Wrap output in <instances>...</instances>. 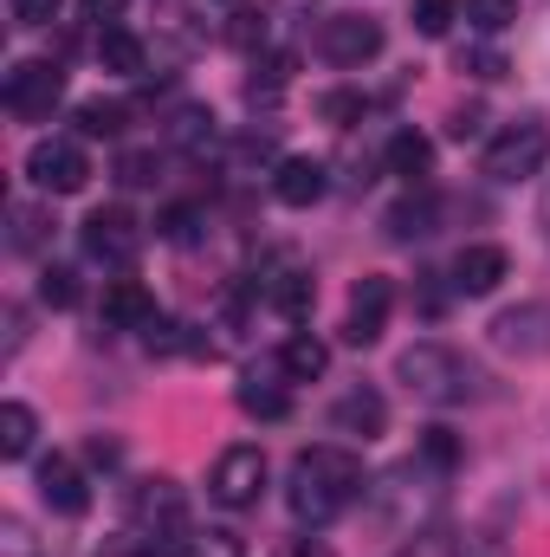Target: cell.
Here are the masks:
<instances>
[{
	"mask_svg": "<svg viewBox=\"0 0 550 557\" xmlns=\"http://www.w3.org/2000/svg\"><path fill=\"white\" fill-rule=\"evenodd\" d=\"M311 298H317V285H311L304 273H278L273 278V305L285 311V318H304V311H311Z\"/></svg>",
	"mask_w": 550,
	"mask_h": 557,
	"instance_id": "28",
	"label": "cell"
},
{
	"mask_svg": "<svg viewBox=\"0 0 550 557\" xmlns=\"http://www.w3.org/2000/svg\"><path fill=\"white\" fill-rule=\"evenodd\" d=\"M396 383L409 389L414 403H427V409H466V403H486V396H492L486 363L466 357L460 344H440V337L409 344V350L396 357Z\"/></svg>",
	"mask_w": 550,
	"mask_h": 557,
	"instance_id": "2",
	"label": "cell"
},
{
	"mask_svg": "<svg viewBox=\"0 0 550 557\" xmlns=\"http://www.w3.org/2000/svg\"><path fill=\"white\" fill-rule=\"evenodd\" d=\"M33 434H39V416H33L26 403H7V409H0V454H7V460H26V454H33Z\"/></svg>",
	"mask_w": 550,
	"mask_h": 557,
	"instance_id": "23",
	"label": "cell"
},
{
	"mask_svg": "<svg viewBox=\"0 0 550 557\" xmlns=\"http://www.w3.org/2000/svg\"><path fill=\"white\" fill-rule=\"evenodd\" d=\"M155 175H162L155 149H130V156H117V182H124V188H149Z\"/></svg>",
	"mask_w": 550,
	"mask_h": 557,
	"instance_id": "33",
	"label": "cell"
},
{
	"mask_svg": "<svg viewBox=\"0 0 550 557\" xmlns=\"http://www.w3.org/2000/svg\"><path fill=\"white\" fill-rule=\"evenodd\" d=\"M427 467H440V473H453L460 467V434L453 428H421V447H414Z\"/></svg>",
	"mask_w": 550,
	"mask_h": 557,
	"instance_id": "26",
	"label": "cell"
},
{
	"mask_svg": "<svg viewBox=\"0 0 550 557\" xmlns=\"http://www.w3.org/2000/svg\"><path fill=\"white\" fill-rule=\"evenodd\" d=\"M538 227H545V240H550V182H545V195H538Z\"/></svg>",
	"mask_w": 550,
	"mask_h": 557,
	"instance_id": "43",
	"label": "cell"
},
{
	"mask_svg": "<svg viewBox=\"0 0 550 557\" xmlns=\"http://www.w3.org/2000/svg\"><path fill=\"white\" fill-rule=\"evenodd\" d=\"M124 117H130V111H124L117 98H85V104H78V131H85V137H124Z\"/></svg>",
	"mask_w": 550,
	"mask_h": 557,
	"instance_id": "25",
	"label": "cell"
},
{
	"mask_svg": "<svg viewBox=\"0 0 550 557\" xmlns=\"http://www.w3.org/2000/svg\"><path fill=\"white\" fill-rule=\"evenodd\" d=\"M78 240H85V253L98 260V267H137L142 253V221L130 208H91L85 214V227H78Z\"/></svg>",
	"mask_w": 550,
	"mask_h": 557,
	"instance_id": "6",
	"label": "cell"
},
{
	"mask_svg": "<svg viewBox=\"0 0 550 557\" xmlns=\"http://www.w3.org/2000/svg\"><path fill=\"white\" fill-rule=\"evenodd\" d=\"M130 532L137 539H188V499L175 480H137L130 486Z\"/></svg>",
	"mask_w": 550,
	"mask_h": 557,
	"instance_id": "7",
	"label": "cell"
},
{
	"mask_svg": "<svg viewBox=\"0 0 550 557\" xmlns=\"http://www.w3.org/2000/svg\"><path fill=\"white\" fill-rule=\"evenodd\" d=\"M550 162V124L545 117H518V124H505L499 137L486 143V175L492 182H525V175H538Z\"/></svg>",
	"mask_w": 550,
	"mask_h": 557,
	"instance_id": "4",
	"label": "cell"
},
{
	"mask_svg": "<svg viewBox=\"0 0 550 557\" xmlns=\"http://www.w3.org/2000/svg\"><path fill=\"white\" fill-rule=\"evenodd\" d=\"M240 409H247L253 421H285V416H291V396H285L278 383H260V376H247V383H240Z\"/></svg>",
	"mask_w": 550,
	"mask_h": 557,
	"instance_id": "24",
	"label": "cell"
},
{
	"mask_svg": "<svg viewBox=\"0 0 550 557\" xmlns=\"http://www.w3.org/2000/svg\"><path fill=\"white\" fill-rule=\"evenodd\" d=\"M26 182L46 188V195H78L91 182V162H85V149L72 137H39L26 149Z\"/></svg>",
	"mask_w": 550,
	"mask_h": 557,
	"instance_id": "9",
	"label": "cell"
},
{
	"mask_svg": "<svg viewBox=\"0 0 550 557\" xmlns=\"http://www.w3.org/2000/svg\"><path fill=\"white\" fill-rule=\"evenodd\" d=\"M330 428L350 434V441H376V434H389V403L376 389H350V396H337Z\"/></svg>",
	"mask_w": 550,
	"mask_h": 557,
	"instance_id": "17",
	"label": "cell"
},
{
	"mask_svg": "<svg viewBox=\"0 0 550 557\" xmlns=\"http://www.w3.org/2000/svg\"><path fill=\"white\" fill-rule=\"evenodd\" d=\"M460 557H473V552H460ZM486 557H499V552H486Z\"/></svg>",
	"mask_w": 550,
	"mask_h": 557,
	"instance_id": "44",
	"label": "cell"
},
{
	"mask_svg": "<svg viewBox=\"0 0 550 557\" xmlns=\"http://www.w3.org/2000/svg\"><path fill=\"white\" fill-rule=\"evenodd\" d=\"M168 137L182 143V149H201V143H214V117H208L201 104H182L175 124H168Z\"/></svg>",
	"mask_w": 550,
	"mask_h": 557,
	"instance_id": "29",
	"label": "cell"
},
{
	"mask_svg": "<svg viewBox=\"0 0 550 557\" xmlns=\"http://www.w3.org/2000/svg\"><path fill=\"white\" fill-rule=\"evenodd\" d=\"M39 499H46L59 519H85V512H91V486H85V473H78L65 454L39 460Z\"/></svg>",
	"mask_w": 550,
	"mask_h": 557,
	"instance_id": "13",
	"label": "cell"
},
{
	"mask_svg": "<svg viewBox=\"0 0 550 557\" xmlns=\"http://www.w3.org/2000/svg\"><path fill=\"white\" fill-rule=\"evenodd\" d=\"M383 234H389L396 247H414V240L440 234V195H434V188H409V195L383 214Z\"/></svg>",
	"mask_w": 550,
	"mask_h": 557,
	"instance_id": "15",
	"label": "cell"
},
{
	"mask_svg": "<svg viewBox=\"0 0 550 557\" xmlns=\"http://www.w3.org/2000/svg\"><path fill=\"white\" fill-rule=\"evenodd\" d=\"M324 188H330V169L317 156H285L273 169V195L285 208H311V201H324Z\"/></svg>",
	"mask_w": 550,
	"mask_h": 557,
	"instance_id": "16",
	"label": "cell"
},
{
	"mask_svg": "<svg viewBox=\"0 0 550 557\" xmlns=\"http://www.w3.org/2000/svg\"><path fill=\"white\" fill-rule=\"evenodd\" d=\"M208 493H214V506H227V512L260 506V493H266V447H253V441L227 447V454L214 460V473H208Z\"/></svg>",
	"mask_w": 550,
	"mask_h": 557,
	"instance_id": "5",
	"label": "cell"
},
{
	"mask_svg": "<svg viewBox=\"0 0 550 557\" xmlns=\"http://www.w3.org/2000/svg\"><path fill=\"white\" fill-rule=\"evenodd\" d=\"M460 72H473V78H499L505 59H499L492 46H473V52H460Z\"/></svg>",
	"mask_w": 550,
	"mask_h": 557,
	"instance_id": "35",
	"label": "cell"
},
{
	"mask_svg": "<svg viewBox=\"0 0 550 557\" xmlns=\"http://www.w3.org/2000/svg\"><path fill=\"white\" fill-rule=\"evenodd\" d=\"M155 234H162V240H175V247H188V240L201 234V208H188V201H175V208H168V214L155 221Z\"/></svg>",
	"mask_w": 550,
	"mask_h": 557,
	"instance_id": "31",
	"label": "cell"
},
{
	"mask_svg": "<svg viewBox=\"0 0 550 557\" xmlns=\"http://www.w3.org/2000/svg\"><path fill=\"white\" fill-rule=\"evenodd\" d=\"M447 131H453V137L466 143L473 131H479V111H453V124H447Z\"/></svg>",
	"mask_w": 550,
	"mask_h": 557,
	"instance_id": "42",
	"label": "cell"
},
{
	"mask_svg": "<svg viewBox=\"0 0 550 557\" xmlns=\"http://www.w3.org/2000/svg\"><path fill=\"white\" fill-rule=\"evenodd\" d=\"M317 111H324L330 124H357V117L370 111V98H363V91H330V98H317Z\"/></svg>",
	"mask_w": 550,
	"mask_h": 557,
	"instance_id": "34",
	"label": "cell"
},
{
	"mask_svg": "<svg viewBox=\"0 0 550 557\" xmlns=\"http://www.w3.org/2000/svg\"><path fill=\"white\" fill-rule=\"evenodd\" d=\"M7 7H13L20 26H52L59 20V0H7Z\"/></svg>",
	"mask_w": 550,
	"mask_h": 557,
	"instance_id": "36",
	"label": "cell"
},
{
	"mask_svg": "<svg viewBox=\"0 0 550 557\" xmlns=\"http://www.w3.org/2000/svg\"><path fill=\"white\" fill-rule=\"evenodd\" d=\"M98 59H104V72H117V78H142V65H149V52H142V39L130 26H104V33H98Z\"/></svg>",
	"mask_w": 550,
	"mask_h": 557,
	"instance_id": "19",
	"label": "cell"
},
{
	"mask_svg": "<svg viewBox=\"0 0 550 557\" xmlns=\"http://www.w3.org/2000/svg\"><path fill=\"white\" fill-rule=\"evenodd\" d=\"M188 557H240V539H234V532H208L201 545L188 539Z\"/></svg>",
	"mask_w": 550,
	"mask_h": 557,
	"instance_id": "37",
	"label": "cell"
},
{
	"mask_svg": "<svg viewBox=\"0 0 550 557\" xmlns=\"http://www.w3.org/2000/svg\"><path fill=\"white\" fill-rule=\"evenodd\" d=\"M317 52L330 65H370L383 52V20H370V13H330L324 33H317Z\"/></svg>",
	"mask_w": 550,
	"mask_h": 557,
	"instance_id": "10",
	"label": "cell"
},
{
	"mask_svg": "<svg viewBox=\"0 0 550 557\" xmlns=\"http://www.w3.org/2000/svg\"><path fill=\"white\" fill-rule=\"evenodd\" d=\"M505 273H512V260H505V247H492V240H473V247L453 253V292H466V298L499 292Z\"/></svg>",
	"mask_w": 550,
	"mask_h": 557,
	"instance_id": "14",
	"label": "cell"
},
{
	"mask_svg": "<svg viewBox=\"0 0 550 557\" xmlns=\"http://www.w3.org/2000/svg\"><path fill=\"white\" fill-rule=\"evenodd\" d=\"M434 480H447V473L427 467L421 454L402 460V467H389L383 480H370V493H363L370 525H376V532H414V525L440 506V486H434Z\"/></svg>",
	"mask_w": 550,
	"mask_h": 557,
	"instance_id": "3",
	"label": "cell"
},
{
	"mask_svg": "<svg viewBox=\"0 0 550 557\" xmlns=\"http://www.w3.org/2000/svg\"><path fill=\"white\" fill-rule=\"evenodd\" d=\"M104 324L111 331H149L155 324V298L142 278H111L104 285Z\"/></svg>",
	"mask_w": 550,
	"mask_h": 557,
	"instance_id": "18",
	"label": "cell"
},
{
	"mask_svg": "<svg viewBox=\"0 0 550 557\" xmlns=\"http://www.w3.org/2000/svg\"><path fill=\"white\" fill-rule=\"evenodd\" d=\"M20 344H26V311H20V305H7V357H13Z\"/></svg>",
	"mask_w": 550,
	"mask_h": 557,
	"instance_id": "40",
	"label": "cell"
},
{
	"mask_svg": "<svg viewBox=\"0 0 550 557\" xmlns=\"http://www.w3.org/2000/svg\"><path fill=\"white\" fill-rule=\"evenodd\" d=\"M46 234H52V221H46L39 208H26V201L7 208V247H13V253H39Z\"/></svg>",
	"mask_w": 550,
	"mask_h": 557,
	"instance_id": "22",
	"label": "cell"
},
{
	"mask_svg": "<svg viewBox=\"0 0 550 557\" xmlns=\"http://www.w3.org/2000/svg\"><path fill=\"white\" fill-rule=\"evenodd\" d=\"M117 13H124V0H85V20H98V26L117 20Z\"/></svg>",
	"mask_w": 550,
	"mask_h": 557,
	"instance_id": "41",
	"label": "cell"
},
{
	"mask_svg": "<svg viewBox=\"0 0 550 557\" xmlns=\"http://www.w3.org/2000/svg\"><path fill=\"white\" fill-rule=\"evenodd\" d=\"M0 98H7V111H13L20 124H39V117H52V104L65 98V72H59L52 59H26V65L7 72Z\"/></svg>",
	"mask_w": 550,
	"mask_h": 557,
	"instance_id": "8",
	"label": "cell"
},
{
	"mask_svg": "<svg viewBox=\"0 0 550 557\" xmlns=\"http://www.w3.org/2000/svg\"><path fill=\"white\" fill-rule=\"evenodd\" d=\"M389 311H396V285L383 273L357 278V292H350V311H343V344H357V350H370L376 337H383V324H389Z\"/></svg>",
	"mask_w": 550,
	"mask_h": 557,
	"instance_id": "11",
	"label": "cell"
},
{
	"mask_svg": "<svg viewBox=\"0 0 550 557\" xmlns=\"http://www.w3.org/2000/svg\"><path fill=\"white\" fill-rule=\"evenodd\" d=\"M363 493H370L363 460H357L350 447H337V441L304 447V454L291 460V473H285V506H291V519L311 525V532L330 525V519H343L350 506H363Z\"/></svg>",
	"mask_w": 550,
	"mask_h": 557,
	"instance_id": "1",
	"label": "cell"
},
{
	"mask_svg": "<svg viewBox=\"0 0 550 557\" xmlns=\"http://www.w3.org/2000/svg\"><path fill=\"white\" fill-rule=\"evenodd\" d=\"M39 298H46L52 311H72V305L85 298V285H78L72 267H46V273H39Z\"/></svg>",
	"mask_w": 550,
	"mask_h": 557,
	"instance_id": "27",
	"label": "cell"
},
{
	"mask_svg": "<svg viewBox=\"0 0 550 557\" xmlns=\"http://www.w3.org/2000/svg\"><path fill=\"white\" fill-rule=\"evenodd\" d=\"M278 557H337V552H330L324 539H285V545H278Z\"/></svg>",
	"mask_w": 550,
	"mask_h": 557,
	"instance_id": "39",
	"label": "cell"
},
{
	"mask_svg": "<svg viewBox=\"0 0 550 557\" xmlns=\"http://www.w3.org/2000/svg\"><path fill=\"white\" fill-rule=\"evenodd\" d=\"M389 169H396L402 182H421V175L434 169V143L421 137V131H396V137H389Z\"/></svg>",
	"mask_w": 550,
	"mask_h": 557,
	"instance_id": "21",
	"label": "cell"
},
{
	"mask_svg": "<svg viewBox=\"0 0 550 557\" xmlns=\"http://www.w3.org/2000/svg\"><path fill=\"white\" fill-rule=\"evenodd\" d=\"M234 39H240V46L266 39V13H234Z\"/></svg>",
	"mask_w": 550,
	"mask_h": 557,
	"instance_id": "38",
	"label": "cell"
},
{
	"mask_svg": "<svg viewBox=\"0 0 550 557\" xmlns=\"http://www.w3.org/2000/svg\"><path fill=\"white\" fill-rule=\"evenodd\" d=\"M492 344L518 357H550V305H518L492 318Z\"/></svg>",
	"mask_w": 550,
	"mask_h": 557,
	"instance_id": "12",
	"label": "cell"
},
{
	"mask_svg": "<svg viewBox=\"0 0 550 557\" xmlns=\"http://www.w3.org/2000/svg\"><path fill=\"white\" fill-rule=\"evenodd\" d=\"M409 13H414V26H421L427 39H440V33L460 20V0H409Z\"/></svg>",
	"mask_w": 550,
	"mask_h": 557,
	"instance_id": "30",
	"label": "cell"
},
{
	"mask_svg": "<svg viewBox=\"0 0 550 557\" xmlns=\"http://www.w3.org/2000/svg\"><path fill=\"white\" fill-rule=\"evenodd\" d=\"M278 370H285L291 383H317V376L330 370V350H324L311 331H298V337H285V350H278Z\"/></svg>",
	"mask_w": 550,
	"mask_h": 557,
	"instance_id": "20",
	"label": "cell"
},
{
	"mask_svg": "<svg viewBox=\"0 0 550 557\" xmlns=\"http://www.w3.org/2000/svg\"><path fill=\"white\" fill-rule=\"evenodd\" d=\"M466 20H473L479 33H505V26L518 20V0H466Z\"/></svg>",
	"mask_w": 550,
	"mask_h": 557,
	"instance_id": "32",
	"label": "cell"
}]
</instances>
